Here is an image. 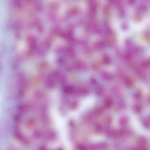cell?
Instances as JSON below:
<instances>
[{
	"label": "cell",
	"mask_w": 150,
	"mask_h": 150,
	"mask_svg": "<svg viewBox=\"0 0 150 150\" xmlns=\"http://www.w3.org/2000/svg\"><path fill=\"white\" fill-rule=\"evenodd\" d=\"M101 126H100L98 125L96 127V128H95V131L96 132L99 133L101 132Z\"/></svg>",
	"instance_id": "cell-1"
}]
</instances>
